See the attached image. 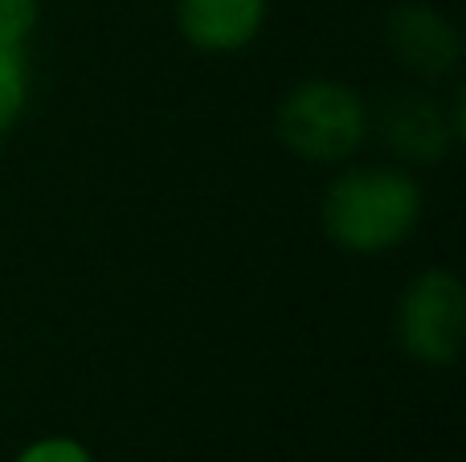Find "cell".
<instances>
[{
	"mask_svg": "<svg viewBox=\"0 0 466 462\" xmlns=\"http://www.w3.org/2000/svg\"><path fill=\"white\" fill-rule=\"evenodd\" d=\"M13 462H95L86 447L78 438H66V434H49V438H37L21 450Z\"/></svg>",
	"mask_w": 466,
	"mask_h": 462,
	"instance_id": "cell-9",
	"label": "cell"
},
{
	"mask_svg": "<svg viewBox=\"0 0 466 462\" xmlns=\"http://www.w3.org/2000/svg\"><path fill=\"white\" fill-rule=\"evenodd\" d=\"M426 193L401 164H356L328 185L319 226L348 254H385L405 246L421 226Z\"/></svg>",
	"mask_w": 466,
	"mask_h": 462,
	"instance_id": "cell-1",
	"label": "cell"
},
{
	"mask_svg": "<svg viewBox=\"0 0 466 462\" xmlns=\"http://www.w3.org/2000/svg\"><path fill=\"white\" fill-rule=\"evenodd\" d=\"M372 127L360 90L336 78H307L282 95L274 111V136L295 160L344 164L364 147Z\"/></svg>",
	"mask_w": 466,
	"mask_h": 462,
	"instance_id": "cell-2",
	"label": "cell"
},
{
	"mask_svg": "<svg viewBox=\"0 0 466 462\" xmlns=\"http://www.w3.org/2000/svg\"><path fill=\"white\" fill-rule=\"evenodd\" d=\"M25 103H29V62H25V49L0 45V131H8L21 119Z\"/></svg>",
	"mask_w": 466,
	"mask_h": 462,
	"instance_id": "cell-7",
	"label": "cell"
},
{
	"mask_svg": "<svg viewBox=\"0 0 466 462\" xmlns=\"http://www.w3.org/2000/svg\"><path fill=\"white\" fill-rule=\"evenodd\" d=\"M177 29L201 54H241L270 16V0H177Z\"/></svg>",
	"mask_w": 466,
	"mask_h": 462,
	"instance_id": "cell-6",
	"label": "cell"
},
{
	"mask_svg": "<svg viewBox=\"0 0 466 462\" xmlns=\"http://www.w3.org/2000/svg\"><path fill=\"white\" fill-rule=\"evenodd\" d=\"M0 139H5V131H0Z\"/></svg>",
	"mask_w": 466,
	"mask_h": 462,
	"instance_id": "cell-10",
	"label": "cell"
},
{
	"mask_svg": "<svg viewBox=\"0 0 466 462\" xmlns=\"http://www.w3.org/2000/svg\"><path fill=\"white\" fill-rule=\"evenodd\" d=\"M41 0H0V45L25 49L29 33L37 29Z\"/></svg>",
	"mask_w": 466,
	"mask_h": 462,
	"instance_id": "cell-8",
	"label": "cell"
},
{
	"mask_svg": "<svg viewBox=\"0 0 466 462\" xmlns=\"http://www.w3.org/2000/svg\"><path fill=\"white\" fill-rule=\"evenodd\" d=\"M385 45L397 65L418 78H451L462 62V33L442 8L426 0L393 5L385 16Z\"/></svg>",
	"mask_w": 466,
	"mask_h": 462,
	"instance_id": "cell-5",
	"label": "cell"
},
{
	"mask_svg": "<svg viewBox=\"0 0 466 462\" xmlns=\"http://www.w3.org/2000/svg\"><path fill=\"white\" fill-rule=\"evenodd\" d=\"M462 95H454L451 111L438 103L434 95H397L380 111V136H385L389 152L405 164V168H430L451 156V147L462 139Z\"/></svg>",
	"mask_w": 466,
	"mask_h": 462,
	"instance_id": "cell-4",
	"label": "cell"
},
{
	"mask_svg": "<svg viewBox=\"0 0 466 462\" xmlns=\"http://www.w3.org/2000/svg\"><path fill=\"white\" fill-rule=\"evenodd\" d=\"M393 336L410 360L426 368L459 365L466 344V291L462 278L446 266H430L397 295Z\"/></svg>",
	"mask_w": 466,
	"mask_h": 462,
	"instance_id": "cell-3",
	"label": "cell"
}]
</instances>
